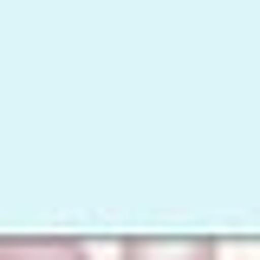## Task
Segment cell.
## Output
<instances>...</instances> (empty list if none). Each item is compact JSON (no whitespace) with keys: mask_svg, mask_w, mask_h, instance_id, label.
Wrapping results in <instances>:
<instances>
[{"mask_svg":"<svg viewBox=\"0 0 260 260\" xmlns=\"http://www.w3.org/2000/svg\"><path fill=\"white\" fill-rule=\"evenodd\" d=\"M117 260H221L208 234H130L117 241Z\"/></svg>","mask_w":260,"mask_h":260,"instance_id":"6da1fadb","label":"cell"},{"mask_svg":"<svg viewBox=\"0 0 260 260\" xmlns=\"http://www.w3.org/2000/svg\"><path fill=\"white\" fill-rule=\"evenodd\" d=\"M0 260H91L85 241H46V234H13L0 241Z\"/></svg>","mask_w":260,"mask_h":260,"instance_id":"7a4b0ae2","label":"cell"}]
</instances>
